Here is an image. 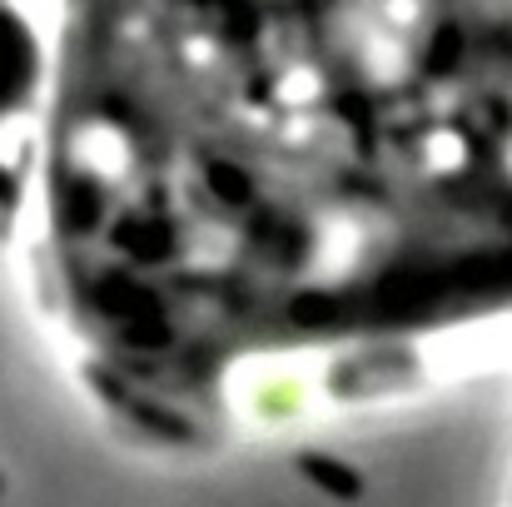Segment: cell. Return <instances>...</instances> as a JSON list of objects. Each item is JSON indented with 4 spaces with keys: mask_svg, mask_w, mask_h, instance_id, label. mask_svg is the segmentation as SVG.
Segmentation results:
<instances>
[{
    "mask_svg": "<svg viewBox=\"0 0 512 507\" xmlns=\"http://www.w3.org/2000/svg\"><path fill=\"white\" fill-rule=\"evenodd\" d=\"M299 473H304L314 488H324L329 498H339V503L363 498V473L339 463V458H329V453H299Z\"/></svg>",
    "mask_w": 512,
    "mask_h": 507,
    "instance_id": "cell-2",
    "label": "cell"
},
{
    "mask_svg": "<svg viewBox=\"0 0 512 507\" xmlns=\"http://www.w3.org/2000/svg\"><path fill=\"white\" fill-rule=\"evenodd\" d=\"M90 378H95V388H100V393H105V398H110L115 408H125V413H130L135 423H145L150 433H160V438H179V443H189V438H194V428H189L184 418H174V413H165V408H150V403H145L140 393L120 388V383H115V378H110L105 368H95Z\"/></svg>",
    "mask_w": 512,
    "mask_h": 507,
    "instance_id": "cell-1",
    "label": "cell"
}]
</instances>
